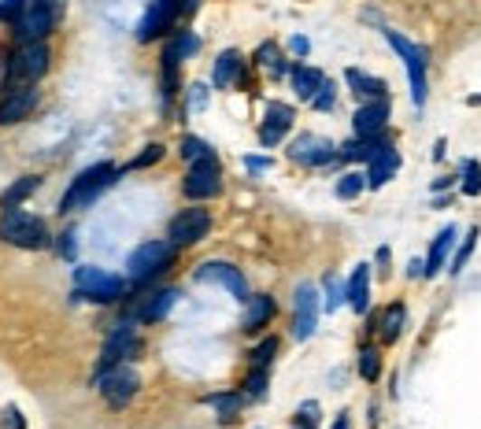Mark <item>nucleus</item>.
Segmentation results:
<instances>
[{
	"instance_id": "1",
	"label": "nucleus",
	"mask_w": 481,
	"mask_h": 429,
	"mask_svg": "<svg viewBox=\"0 0 481 429\" xmlns=\"http://www.w3.org/2000/svg\"><path fill=\"white\" fill-rule=\"evenodd\" d=\"M115 182H118V167H115V163L104 160V163L86 167L78 178H71V185H67V192H63V201H60V215H71V211H82V208L97 204Z\"/></svg>"
},
{
	"instance_id": "2",
	"label": "nucleus",
	"mask_w": 481,
	"mask_h": 429,
	"mask_svg": "<svg viewBox=\"0 0 481 429\" xmlns=\"http://www.w3.org/2000/svg\"><path fill=\"white\" fill-rule=\"evenodd\" d=\"M0 241L26 248V252H42V248L52 245V233H49L42 215H30L23 208H8L5 215H0Z\"/></svg>"
},
{
	"instance_id": "3",
	"label": "nucleus",
	"mask_w": 481,
	"mask_h": 429,
	"mask_svg": "<svg viewBox=\"0 0 481 429\" xmlns=\"http://www.w3.org/2000/svg\"><path fill=\"white\" fill-rule=\"evenodd\" d=\"M123 293H127V282L111 275V270L93 266V263L74 266V296L93 300V303H115V300H123Z\"/></svg>"
},
{
	"instance_id": "4",
	"label": "nucleus",
	"mask_w": 481,
	"mask_h": 429,
	"mask_svg": "<svg viewBox=\"0 0 481 429\" xmlns=\"http://www.w3.org/2000/svg\"><path fill=\"white\" fill-rule=\"evenodd\" d=\"M174 263V245L171 241H145L127 256V278L134 285H148L156 282L164 270Z\"/></svg>"
},
{
	"instance_id": "5",
	"label": "nucleus",
	"mask_w": 481,
	"mask_h": 429,
	"mask_svg": "<svg viewBox=\"0 0 481 429\" xmlns=\"http://www.w3.org/2000/svg\"><path fill=\"white\" fill-rule=\"evenodd\" d=\"M385 42L392 45V52L400 56V63H404V70H408V82H411V100L422 107L426 104V93H429V78H426V52L415 45V42H408L400 30H385Z\"/></svg>"
},
{
	"instance_id": "6",
	"label": "nucleus",
	"mask_w": 481,
	"mask_h": 429,
	"mask_svg": "<svg viewBox=\"0 0 481 429\" xmlns=\"http://www.w3.org/2000/svg\"><path fill=\"white\" fill-rule=\"evenodd\" d=\"M56 15H60V0H26V8L15 19V37L23 45L45 42L56 26Z\"/></svg>"
},
{
	"instance_id": "7",
	"label": "nucleus",
	"mask_w": 481,
	"mask_h": 429,
	"mask_svg": "<svg viewBox=\"0 0 481 429\" xmlns=\"http://www.w3.org/2000/svg\"><path fill=\"white\" fill-rule=\"evenodd\" d=\"M49 70V45L45 42H30L19 49V56L8 67V89H23V86H37L42 74ZM5 89V93H8Z\"/></svg>"
},
{
	"instance_id": "8",
	"label": "nucleus",
	"mask_w": 481,
	"mask_h": 429,
	"mask_svg": "<svg viewBox=\"0 0 481 429\" xmlns=\"http://www.w3.org/2000/svg\"><path fill=\"white\" fill-rule=\"evenodd\" d=\"M137 348H141V337L134 330V319H123L108 333V340H104V352H100V363H97V378L115 370V367H123L127 359H134Z\"/></svg>"
},
{
	"instance_id": "9",
	"label": "nucleus",
	"mask_w": 481,
	"mask_h": 429,
	"mask_svg": "<svg viewBox=\"0 0 481 429\" xmlns=\"http://www.w3.org/2000/svg\"><path fill=\"white\" fill-rule=\"evenodd\" d=\"M182 192H185L189 201H212V197H219V192H222V167L215 160V152L204 155V160L189 163V174L182 182Z\"/></svg>"
},
{
	"instance_id": "10",
	"label": "nucleus",
	"mask_w": 481,
	"mask_h": 429,
	"mask_svg": "<svg viewBox=\"0 0 481 429\" xmlns=\"http://www.w3.org/2000/svg\"><path fill=\"white\" fill-rule=\"evenodd\" d=\"M208 229H212V215H208L204 208H185V211H178V215L171 219L167 241H171L174 248H189V245H196V241H204Z\"/></svg>"
},
{
	"instance_id": "11",
	"label": "nucleus",
	"mask_w": 481,
	"mask_h": 429,
	"mask_svg": "<svg viewBox=\"0 0 481 429\" xmlns=\"http://www.w3.org/2000/svg\"><path fill=\"white\" fill-rule=\"evenodd\" d=\"M193 278H196L200 285H219V289H226L233 300H249V282H245V275H240L237 266H230V263H219V259L200 263Z\"/></svg>"
},
{
	"instance_id": "12",
	"label": "nucleus",
	"mask_w": 481,
	"mask_h": 429,
	"mask_svg": "<svg viewBox=\"0 0 481 429\" xmlns=\"http://www.w3.org/2000/svg\"><path fill=\"white\" fill-rule=\"evenodd\" d=\"M97 388H100V396L118 411V407H127V404L137 396L141 378H137V370H130V367H115V370H108V374L97 378Z\"/></svg>"
},
{
	"instance_id": "13",
	"label": "nucleus",
	"mask_w": 481,
	"mask_h": 429,
	"mask_svg": "<svg viewBox=\"0 0 481 429\" xmlns=\"http://www.w3.org/2000/svg\"><path fill=\"white\" fill-rule=\"evenodd\" d=\"M318 311H323L318 289H315L311 282L297 285V296H293V337H297V340H307V337L318 330Z\"/></svg>"
},
{
	"instance_id": "14",
	"label": "nucleus",
	"mask_w": 481,
	"mask_h": 429,
	"mask_svg": "<svg viewBox=\"0 0 481 429\" xmlns=\"http://www.w3.org/2000/svg\"><path fill=\"white\" fill-rule=\"evenodd\" d=\"M289 160L300 163V167H326V163L337 160V148H334V141L318 137V134H300L289 145Z\"/></svg>"
},
{
	"instance_id": "15",
	"label": "nucleus",
	"mask_w": 481,
	"mask_h": 429,
	"mask_svg": "<svg viewBox=\"0 0 481 429\" xmlns=\"http://www.w3.org/2000/svg\"><path fill=\"white\" fill-rule=\"evenodd\" d=\"M182 15V0H152L148 12L137 23V42H156L159 33H167L171 23Z\"/></svg>"
},
{
	"instance_id": "16",
	"label": "nucleus",
	"mask_w": 481,
	"mask_h": 429,
	"mask_svg": "<svg viewBox=\"0 0 481 429\" xmlns=\"http://www.w3.org/2000/svg\"><path fill=\"white\" fill-rule=\"evenodd\" d=\"M293 119H297V115H293L289 104L270 100V104H267V119H263V126H259V141H263V148H274L278 141H282V137L289 134Z\"/></svg>"
},
{
	"instance_id": "17",
	"label": "nucleus",
	"mask_w": 481,
	"mask_h": 429,
	"mask_svg": "<svg viewBox=\"0 0 481 429\" xmlns=\"http://www.w3.org/2000/svg\"><path fill=\"white\" fill-rule=\"evenodd\" d=\"M37 107V86H23V89H8L0 100V126H15Z\"/></svg>"
},
{
	"instance_id": "18",
	"label": "nucleus",
	"mask_w": 481,
	"mask_h": 429,
	"mask_svg": "<svg viewBox=\"0 0 481 429\" xmlns=\"http://www.w3.org/2000/svg\"><path fill=\"white\" fill-rule=\"evenodd\" d=\"M178 300H182L178 289H159V293L145 296V303H137L134 319H137V322H159V319H167V315H171Z\"/></svg>"
},
{
	"instance_id": "19",
	"label": "nucleus",
	"mask_w": 481,
	"mask_h": 429,
	"mask_svg": "<svg viewBox=\"0 0 481 429\" xmlns=\"http://www.w3.org/2000/svg\"><path fill=\"white\" fill-rule=\"evenodd\" d=\"M385 119H389V104L385 100H367L355 111L352 130H355V137H374V134L385 130Z\"/></svg>"
},
{
	"instance_id": "20",
	"label": "nucleus",
	"mask_w": 481,
	"mask_h": 429,
	"mask_svg": "<svg viewBox=\"0 0 481 429\" xmlns=\"http://www.w3.org/2000/svg\"><path fill=\"white\" fill-rule=\"evenodd\" d=\"M212 82H215L219 89H230V86H240V82H245V60H240L237 49L219 52L215 70H212Z\"/></svg>"
},
{
	"instance_id": "21",
	"label": "nucleus",
	"mask_w": 481,
	"mask_h": 429,
	"mask_svg": "<svg viewBox=\"0 0 481 429\" xmlns=\"http://www.w3.org/2000/svg\"><path fill=\"white\" fill-rule=\"evenodd\" d=\"M344 293H348V303H352L355 315H367V307H371V266L367 263H359L352 270Z\"/></svg>"
},
{
	"instance_id": "22",
	"label": "nucleus",
	"mask_w": 481,
	"mask_h": 429,
	"mask_svg": "<svg viewBox=\"0 0 481 429\" xmlns=\"http://www.w3.org/2000/svg\"><path fill=\"white\" fill-rule=\"evenodd\" d=\"M452 245H456V226H445V229L437 233V241L429 245V256H426V263H422V278H437V270L448 263Z\"/></svg>"
},
{
	"instance_id": "23",
	"label": "nucleus",
	"mask_w": 481,
	"mask_h": 429,
	"mask_svg": "<svg viewBox=\"0 0 481 429\" xmlns=\"http://www.w3.org/2000/svg\"><path fill=\"white\" fill-rule=\"evenodd\" d=\"M400 171V155H396V148L389 145V148H382L374 160H371V171H367V185L371 189H382V185H389V178Z\"/></svg>"
},
{
	"instance_id": "24",
	"label": "nucleus",
	"mask_w": 481,
	"mask_h": 429,
	"mask_svg": "<svg viewBox=\"0 0 481 429\" xmlns=\"http://www.w3.org/2000/svg\"><path fill=\"white\" fill-rule=\"evenodd\" d=\"M249 307H245V319H240V326H245V333H256V330H263L270 319H274V300L270 296H249L245 300Z\"/></svg>"
},
{
	"instance_id": "25",
	"label": "nucleus",
	"mask_w": 481,
	"mask_h": 429,
	"mask_svg": "<svg viewBox=\"0 0 481 429\" xmlns=\"http://www.w3.org/2000/svg\"><path fill=\"white\" fill-rule=\"evenodd\" d=\"M289 78H293V89H297V97L300 100H311L318 89H323V70H315V67H304V63H297V67H289Z\"/></svg>"
},
{
	"instance_id": "26",
	"label": "nucleus",
	"mask_w": 481,
	"mask_h": 429,
	"mask_svg": "<svg viewBox=\"0 0 481 429\" xmlns=\"http://www.w3.org/2000/svg\"><path fill=\"white\" fill-rule=\"evenodd\" d=\"M37 185H42V178H33V174H23L19 182H12L8 189H5V197H0V208H23V201H30L33 192H37Z\"/></svg>"
},
{
	"instance_id": "27",
	"label": "nucleus",
	"mask_w": 481,
	"mask_h": 429,
	"mask_svg": "<svg viewBox=\"0 0 481 429\" xmlns=\"http://www.w3.org/2000/svg\"><path fill=\"white\" fill-rule=\"evenodd\" d=\"M348 78V86H352V93H359L363 100H385V82L382 78H371V74H363V70H348L344 74Z\"/></svg>"
},
{
	"instance_id": "28",
	"label": "nucleus",
	"mask_w": 481,
	"mask_h": 429,
	"mask_svg": "<svg viewBox=\"0 0 481 429\" xmlns=\"http://www.w3.org/2000/svg\"><path fill=\"white\" fill-rule=\"evenodd\" d=\"M404 322H408V307L404 303H389L385 315H382V340L385 344L400 340V333H404Z\"/></svg>"
},
{
	"instance_id": "29",
	"label": "nucleus",
	"mask_w": 481,
	"mask_h": 429,
	"mask_svg": "<svg viewBox=\"0 0 481 429\" xmlns=\"http://www.w3.org/2000/svg\"><path fill=\"white\" fill-rule=\"evenodd\" d=\"M208 407H215L219 411V422L226 425V422H233L240 415V407H245V396H240V393H215V396H208Z\"/></svg>"
},
{
	"instance_id": "30",
	"label": "nucleus",
	"mask_w": 481,
	"mask_h": 429,
	"mask_svg": "<svg viewBox=\"0 0 481 429\" xmlns=\"http://www.w3.org/2000/svg\"><path fill=\"white\" fill-rule=\"evenodd\" d=\"M193 52H200V37L196 33H189V30H182L174 42L167 45V52H164V60H171V63H182V60H189Z\"/></svg>"
},
{
	"instance_id": "31",
	"label": "nucleus",
	"mask_w": 481,
	"mask_h": 429,
	"mask_svg": "<svg viewBox=\"0 0 481 429\" xmlns=\"http://www.w3.org/2000/svg\"><path fill=\"white\" fill-rule=\"evenodd\" d=\"M256 60L267 67V74H270V78L289 74V63L282 60V52H278V45H274V42H263V45H259V52H256Z\"/></svg>"
},
{
	"instance_id": "32",
	"label": "nucleus",
	"mask_w": 481,
	"mask_h": 429,
	"mask_svg": "<svg viewBox=\"0 0 481 429\" xmlns=\"http://www.w3.org/2000/svg\"><path fill=\"white\" fill-rule=\"evenodd\" d=\"M363 189H367V174L348 171V174H341V178H337V189H334V192H337L341 201H355Z\"/></svg>"
},
{
	"instance_id": "33",
	"label": "nucleus",
	"mask_w": 481,
	"mask_h": 429,
	"mask_svg": "<svg viewBox=\"0 0 481 429\" xmlns=\"http://www.w3.org/2000/svg\"><path fill=\"white\" fill-rule=\"evenodd\" d=\"M278 348H282V344H278V337H263L256 348H252V352H249V359H252V367H270L274 363V356H278Z\"/></svg>"
},
{
	"instance_id": "34",
	"label": "nucleus",
	"mask_w": 481,
	"mask_h": 429,
	"mask_svg": "<svg viewBox=\"0 0 481 429\" xmlns=\"http://www.w3.org/2000/svg\"><path fill=\"white\" fill-rule=\"evenodd\" d=\"M463 192L467 197H481V163L477 160L463 163Z\"/></svg>"
},
{
	"instance_id": "35",
	"label": "nucleus",
	"mask_w": 481,
	"mask_h": 429,
	"mask_svg": "<svg viewBox=\"0 0 481 429\" xmlns=\"http://www.w3.org/2000/svg\"><path fill=\"white\" fill-rule=\"evenodd\" d=\"M245 396L249 400H263L267 396V370L263 367H252V374L245 381Z\"/></svg>"
},
{
	"instance_id": "36",
	"label": "nucleus",
	"mask_w": 481,
	"mask_h": 429,
	"mask_svg": "<svg viewBox=\"0 0 481 429\" xmlns=\"http://www.w3.org/2000/svg\"><path fill=\"white\" fill-rule=\"evenodd\" d=\"M359 374H363L367 381H378V374H382V359H378L374 348H363V352H359Z\"/></svg>"
},
{
	"instance_id": "37",
	"label": "nucleus",
	"mask_w": 481,
	"mask_h": 429,
	"mask_svg": "<svg viewBox=\"0 0 481 429\" xmlns=\"http://www.w3.org/2000/svg\"><path fill=\"white\" fill-rule=\"evenodd\" d=\"M182 155H185V160H189V163H196V160H204V155H212V145H208V141H200V137H193V134H189V137L182 141Z\"/></svg>"
},
{
	"instance_id": "38",
	"label": "nucleus",
	"mask_w": 481,
	"mask_h": 429,
	"mask_svg": "<svg viewBox=\"0 0 481 429\" xmlns=\"http://www.w3.org/2000/svg\"><path fill=\"white\" fill-rule=\"evenodd\" d=\"M344 300H348V293H344V282H337V278H326V311H337Z\"/></svg>"
},
{
	"instance_id": "39",
	"label": "nucleus",
	"mask_w": 481,
	"mask_h": 429,
	"mask_svg": "<svg viewBox=\"0 0 481 429\" xmlns=\"http://www.w3.org/2000/svg\"><path fill=\"white\" fill-rule=\"evenodd\" d=\"M159 160H164V145H148L130 167H134V171H145V167H152V163H159Z\"/></svg>"
},
{
	"instance_id": "40",
	"label": "nucleus",
	"mask_w": 481,
	"mask_h": 429,
	"mask_svg": "<svg viewBox=\"0 0 481 429\" xmlns=\"http://www.w3.org/2000/svg\"><path fill=\"white\" fill-rule=\"evenodd\" d=\"M208 107V86H189V100H185V111L193 115V111H204Z\"/></svg>"
},
{
	"instance_id": "41",
	"label": "nucleus",
	"mask_w": 481,
	"mask_h": 429,
	"mask_svg": "<svg viewBox=\"0 0 481 429\" xmlns=\"http://www.w3.org/2000/svg\"><path fill=\"white\" fill-rule=\"evenodd\" d=\"M311 104H315L318 111H330V107L337 104V89H334L330 82H323V89H318V93L311 97Z\"/></svg>"
},
{
	"instance_id": "42",
	"label": "nucleus",
	"mask_w": 481,
	"mask_h": 429,
	"mask_svg": "<svg viewBox=\"0 0 481 429\" xmlns=\"http://www.w3.org/2000/svg\"><path fill=\"white\" fill-rule=\"evenodd\" d=\"M474 245H477V229H470V233H467V245L459 248V256H456V263L448 266V270H452V275H459V270L467 266V259H470V252H474Z\"/></svg>"
},
{
	"instance_id": "43",
	"label": "nucleus",
	"mask_w": 481,
	"mask_h": 429,
	"mask_svg": "<svg viewBox=\"0 0 481 429\" xmlns=\"http://www.w3.org/2000/svg\"><path fill=\"white\" fill-rule=\"evenodd\" d=\"M23 8H26V0H0V23H15Z\"/></svg>"
},
{
	"instance_id": "44",
	"label": "nucleus",
	"mask_w": 481,
	"mask_h": 429,
	"mask_svg": "<svg viewBox=\"0 0 481 429\" xmlns=\"http://www.w3.org/2000/svg\"><path fill=\"white\" fill-rule=\"evenodd\" d=\"M0 429H26L23 411L19 407H5V411H0Z\"/></svg>"
},
{
	"instance_id": "45",
	"label": "nucleus",
	"mask_w": 481,
	"mask_h": 429,
	"mask_svg": "<svg viewBox=\"0 0 481 429\" xmlns=\"http://www.w3.org/2000/svg\"><path fill=\"white\" fill-rule=\"evenodd\" d=\"M74 238H78L74 229H63V233H60V256H63V259H74V256H78V241H74Z\"/></svg>"
},
{
	"instance_id": "46",
	"label": "nucleus",
	"mask_w": 481,
	"mask_h": 429,
	"mask_svg": "<svg viewBox=\"0 0 481 429\" xmlns=\"http://www.w3.org/2000/svg\"><path fill=\"white\" fill-rule=\"evenodd\" d=\"M245 167H249L252 174H259V171H270V155H245Z\"/></svg>"
},
{
	"instance_id": "47",
	"label": "nucleus",
	"mask_w": 481,
	"mask_h": 429,
	"mask_svg": "<svg viewBox=\"0 0 481 429\" xmlns=\"http://www.w3.org/2000/svg\"><path fill=\"white\" fill-rule=\"evenodd\" d=\"M297 418H300V422H315V418H318V404H315V400H307V404H300V411H297Z\"/></svg>"
},
{
	"instance_id": "48",
	"label": "nucleus",
	"mask_w": 481,
	"mask_h": 429,
	"mask_svg": "<svg viewBox=\"0 0 481 429\" xmlns=\"http://www.w3.org/2000/svg\"><path fill=\"white\" fill-rule=\"evenodd\" d=\"M289 49H293L297 56H307V52H311V42H307V37H300V33H297L293 42H289Z\"/></svg>"
},
{
	"instance_id": "49",
	"label": "nucleus",
	"mask_w": 481,
	"mask_h": 429,
	"mask_svg": "<svg viewBox=\"0 0 481 429\" xmlns=\"http://www.w3.org/2000/svg\"><path fill=\"white\" fill-rule=\"evenodd\" d=\"M334 429H352V418H348V411H344V415H337V422H334Z\"/></svg>"
},
{
	"instance_id": "50",
	"label": "nucleus",
	"mask_w": 481,
	"mask_h": 429,
	"mask_svg": "<svg viewBox=\"0 0 481 429\" xmlns=\"http://www.w3.org/2000/svg\"><path fill=\"white\" fill-rule=\"evenodd\" d=\"M297 429H315V422H300V418H297Z\"/></svg>"
}]
</instances>
